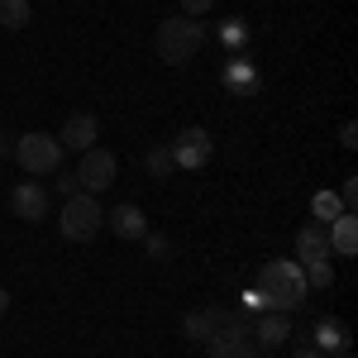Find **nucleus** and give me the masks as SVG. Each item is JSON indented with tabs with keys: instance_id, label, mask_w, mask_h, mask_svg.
Wrapping results in <instances>:
<instances>
[{
	"instance_id": "nucleus-29",
	"label": "nucleus",
	"mask_w": 358,
	"mask_h": 358,
	"mask_svg": "<svg viewBox=\"0 0 358 358\" xmlns=\"http://www.w3.org/2000/svg\"><path fill=\"white\" fill-rule=\"evenodd\" d=\"M292 358H325V354H320V349H310V344H301V349H296Z\"/></svg>"
},
{
	"instance_id": "nucleus-8",
	"label": "nucleus",
	"mask_w": 358,
	"mask_h": 358,
	"mask_svg": "<svg viewBox=\"0 0 358 358\" xmlns=\"http://www.w3.org/2000/svg\"><path fill=\"white\" fill-rule=\"evenodd\" d=\"M57 143H62V153L72 148V153H86V148H96L101 143V120L91 110H77L62 120V134H57Z\"/></svg>"
},
{
	"instance_id": "nucleus-18",
	"label": "nucleus",
	"mask_w": 358,
	"mask_h": 358,
	"mask_svg": "<svg viewBox=\"0 0 358 358\" xmlns=\"http://www.w3.org/2000/svg\"><path fill=\"white\" fill-rule=\"evenodd\" d=\"M310 215H315L320 224L339 220V215H344V201H339V192H315V196H310Z\"/></svg>"
},
{
	"instance_id": "nucleus-10",
	"label": "nucleus",
	"mask_w": 358,
	"mask_h": 358,
	"mask_svg": "<svg viewBox=\"0 0 358 358\" xmlns=\"http://www.w3.org/2000/svg\"><path fill=\"white\" fill-rule=\"evenodd\" d=\"M224 82V96H234V101H248V96H258V86H263V77H258V67L253 62H244V57H229L220 72Z\"/></svg>"
},
{
	"instance_id": "nucleus-31",
	"label": "nucleus",
	"mask_w": 358,
	"mask_h": 358,
	"mask_svg": "<svg viewBox=\"0 0 358 358\" xmlns=\"http://www.w3.org/2000/svg\"><path fill=\"white\" fill-rule=\"evenodd\" d=\"M339 358H354V354H349V349H344V354H339Z\"/></svg>"
},
{
	"instance_id": "nucleus-24",
	"label": "nucleus",
	"mask_w": 358,
	"mask_h": 358,
	"mask_svg": "<svg viewBox=\"0 0 358 358\" xmlns=\"http://www.w3.org/2000/svg\"><path fill=\"white\" fill-rule=\"evenodd\" d=\"M206 10H215V0H182V15L187 20H201Z\"/></svg>"
},
{
	"instance_id": "nucleus-28",
	"label": "nucleus",
	"mask_w": 358,
	"mask_h": 358,
	"mask_svg": "<svg viewBox=\"0 0 358 358\" xmlns=\"http://www.w3.org/2000/svg\"><path fill=\"white\" fill-rule=\"evenodd\" d=\"M10 153H15V138H10V134H0V158H10Z\"/></svg>"
},
{
	"instance_id": "nucleus-12",
	"label": "nucleus",
	"mask_w": 358,
	"mask_h": 358,
	"mask_svg": "<svg viewBox=\"0 0 358 358\" xmlns=\"http://www.w3.org/2000/svg\"><path fill=\"white\" fill-rule=\"evenodd\" d=\"M315 258H330V224L320 220L296 229V263H315Z\"/></svg>"
},
{
	"instance_id": "nucleus-25",
	"label": "nucleus",
	"mask_w": 358,
	"mask_h": 358,
	"mask_svg": "<svg viewBox=\"0 0 358 358\" xmlns=\"http://www.w3.org/2000/svg\"><path fill=\"white\" fill-rule=\"evenodd\" d=\"M244 306L253 310V315H263V310H268V301H263V292H258V287H248V292H244Z\"/></svg>"
},
{
	"instance_id": "nucleus-15",
	"label": "nucleus",
	"mask_w": 358,
	"mask_h": 358,
	"mask_svg": "<svg viewBox=\"0 0 358 358\" xmlns=\"http://www.w3.org/2000/svg\"><path fill=\"white\" fill-rule=\"evenodd\" d=\"M330 253H339V258H354V253H358V220H354V210H344L339 220H330Z\"/></svg>"
},
{
	"instance_id": "nucleus-7",
	"label": "nucleus",
	"mask_w": 358,
	"mask_h": 358,
	"mask_svg": "<svg viewBox=\"0 0 358 358\" xmlns=\"http://www.w3.org/2000/svg\"><path fill=\"white\" fill-rule=\"evenodd\" d=\"M206 349H210V358H263V349L253 344L248 325H239V320H224L220 330L206 339Z\"/></svg>"
},
{
	"instance_id": "nucleus-20",
	"label": "nucleus",
	"mask_w": 358,
	"mask_h": 358,
	"mask_svg": "<svg viewBox=\"0 0 358 358\" xmlns=\"http://www.w3.org/2000/svg\"><path fill=\"white\" fill-rule=\"evenodd\" d=\"M306 287H334V263L330 258H315V263H301Z\"/></svg>"
},
{
	"instance_id": "nucleus-27",
	"label": "nucleus",
	"mask_w": 358,
	"mask_h": 358,
	"mask_svg": "<svg viewBox=\"0 0 358 358\" xmlns=\"http://www.w3.org/2000/svg\"><path fill=\"white\" fill-rule=\"evenodd\" d=\"M339 143H344V148H358V124H354V120L339 129Z\"/></svg>"
},
{
	"instance_id": "nucleus-17",
	"label": "nucleus",
	"mask_w": 358,
	"mask_h": 358,
	"mask_svg": "<svg viewBox=\"0 0 358 358\" xmlns=\"http://www.w3.org/2000/svg\"><path fill=\"white\" fill-rule=\"evenodd\" d=\"M143 172L153 177V182H167L177 167H172V153H167V143H153L148 153H143Z\"/></svg>"
},
{
	"instance_id": "nucleus-5",
	"label": "nucleus",
	"mask_w": 358,
	"mask_h": 358,
	"mask_svg": "<svg viewBox=\"0 0 358 358\" xmlns=\"http://www.w3.org/2000/svg\"><path fill=\"white\" fill-rule=\"evenodd\" d=\"M167 153H172V167H182V172H201V167L210 163L215 143H210V134H206L201 124H187V129H177V138L167 143Z\"/></svg>"
},
{
	"instance_id": "nucleus-1",
	"label": "nucleus",
	"mask_w": 358,
	"mask_h": 358,
	"mask_svg": "<svg viewBox=\"0 0 358 358\" xmlns=\"http://www.w3.org/2000/svg\"><path fill=\"white\" fill-rule=\"evenodd\" d=\"M258 292H263L268 310H282V315L301 310L306 296H310L306 273H301V263H296V258H268V263L258 268Z\"/></svg>"
},
{
	"instance_id": "nucleus-30",
	"label": "nucleus",
	"mask_w": 358,
	"mask_h": 358,
	"mask_svg": "<svg viewBox=\"0 0 358 358\" xmlns=\"http://www.w3.org/2000/svg\"><path fill=\"white\" fill-rule=\"evenodd\" d=\"M5 310H10V292L0 287V315H5Z\"/></svg>"
},
{
	"instance_id": "nucleus-11",
	"label": "nucleus",
	"mask_w": 358,
	"mask_h": 358,
	"mask_svg": "<svg viewBox=\"0 0 358 358\" xmlns=\"http://www.w3.org/2000/svg\"><path fill=\"white\" fill-rule=\"evenodd\" d=\"M253 344L268 354V349H282L287 344V334H292V315H282V310H268V315H253Z\"/></svg>"
},
{
	"instance_id": "nucleus-22",
	"label": "nucleus",
	"mask_w": 358,
	"mask_h": 358,
	"mask_svg": "<svg viewBox=\"0 0 358 358\" xmlns=\"http://www.w3.org/2000/svg\"><path fill=\"white\" fill-rule=\"evenodd\" d=\"M143 248H148V258H167V253H172L167 234H143Z\"/></svg>"
},
{
	"instance_id": "nucleus-19",
	"label": "nucleus",
	"mask_w": 358,
	"mask_h": 358,
	"mask_svg": "<svg viewBox=\"0 0 358 358\" xmlns=\"http://www.w3.org/2000/svg\"><path fill=\"white\" fill-rule=\"evenodd\" d=\"M29 20H34L29 0H0V29H24Z\"/></svg>"
},
{
	"instance_id": "nucleus-16",
	"label": "nucleus",
	"mask_w": 358,
	"mask_h": 358,
	"mask_svg": "<svg viewBox=\"0 0 358 358\" xmlns=\"http://www.w3.org/2000/svg\"><path fill=\"white\" fill-rule=\"evenodd\" d=\"M224 325V315L220 310H187V320H182V334L192 339V344H206L210 334Z\"/></svg>"
},
{
	"instance_id": "nucleus-26",
	"label": "nucleus",
	"mask_w": 358,
	"mask_h": 358,
	"mask_svg": "<svg viewBox=\"0 0 358 358\" xmlns=\"http://www.w3.org/2000/svg\"><path fill=\"white\" fill-rule=\"evenodd\" d=\"M339 201H344V210H354V201H358V182H354V177L339 187Z\"/></svg>"
},
{
	"instance_id": "nucleus-3",
	"label": "nucleus",
	"mask_w": 358,
	"mask_h": 358,
	"mask_svg": "<svg viewBox=\"0 0 358 358\" xmlns=\"http://www.w3.org/2000/svg\"><path fill=\"white\" fill-rule=\"evenodd\" d=\"M10 158L24 167L29 177H53L57 167H62V143H57V134L29 129V134L15 138V153H10Z\"/></svg>"
},
{
	"instance_id": "nucleus-2",
	"label": "nucleus",
	"mask_w": 358,
	"mask_h": 358,
	"mask_svg": "<svg viewBox=\"0 0 358 358\" xmlns=\"http://www.w3.org/2000/svg\"><path fill=\"white\" fill-rule=\"evenodd\" d=\"M206 43H210V29L201 24V20H187V15L163 20L158 34H153V48H158V57H163L167 67H187Z\"/></svg>"
},
{
	"instance_id": "nucleus-14",
	"label": "nucleus",
	"mask_w": 358,
	"mask_h": 358,
	"mask_svg": "<svg viewBox=\"0 0 358 358\" xmlns=\"http://www.w3.org/2000/svg\"><path fill=\"white\" fill-rule=\"evenodd\" d=\"M106 224H110V229L120 234V239H129V244L148 234V215H143L138 206H115L110 215H106Z\"/></svg>"
},
{
	"instance_id": "nucleus-4",
	"label": "nucleus",
	"mask_w": 358,
	"mask_h": 358,
	"mask_svg": "<svg viewBox=\"0 0 358 358\" xmlns=\"http://www.w3.org/2000/svg\"><path fill=\"white\" fill-rule=\"evenodd\" d=\"M101 224H106V210H101V201L96 196H67L62 201V220H57V229H62V239L67 244H86V239H96L101 234Z\"/></svg>"
},
{
	"instance_id": "nucleus-21",
	"label": "nucleus",
	"mask_w": 358,
	"mask_h": 358,
	"mask_svg": "<svg viewBox=\"0 0 358 358\" xmlns=\"http://www.w3.org/2000/svg\"><path fill=\"white\" fill-rule=\"evenodd\" d=\"M220 38L229 43V48H244V43H248V24H244V20H224V24H220Z\"/></svg>"
},
{
	"instance_id": "nucleus-6",
	"label": "nucleus",
	"mask_w": 358,
	"mask_h": 358,
	"mask_svg": "<svg viewBox=\"0 0 358 358\" xmlns=\"http://www.w3.org/2000/svg\"><path fill=\"white\" fill-rule=\"evenodd\" d=\"M115 172H120V163H115L110 148H86L82 163H77V182H82L86 196H101L115 187Z\"/></svg>"
},
{
	"instance_id": "nucleus-23",
	"label": "nucleus",
	"mask_w": 358,
	"mask_h": 358,
	"mask_svg": "<svg viewBox=\"0 0 358 358\" xmlns=\"http://www.w3.org/2000/svg\"><path fill=\"white\" fill-rule=\"evenodd\" d=\"M57 177V196H62V201H67V196H77L82 192V182H77V172H53Z\"/></svg>"
},
{
	"instance_id": "nucleus-13",
	"label": "nucleus",
	"mask_w": 358,
	"mask_h": 358,
	"mask_svg": "<svg viewBox=\"0 0 358 358\" xmlns=\"http://www.w3.org/2000/svg\"><path fill=\"white\" fill-rule=\"evenodd\" d=\"M310 349H320V354H344V349H349V325L334 320V315L315 320V330H310Z\"/></svg>"
},
{
	"instance_id": "nucleus-9",
	"label": "nucleus",
	"mask_w": 358,
	"mask_h": 358,
	"mask_svg": "<svg viewBox=\"0 0 358 358\" xmlns=\"http://www.w3.org/2000/svg\"><path fill=\"white\" fill-rule=\"evenodd\" d=\"M10 210L24 224L48 220V192H43V182H20V187L10 192Z\"/></svg>"
}]
</instances>
